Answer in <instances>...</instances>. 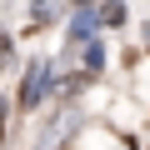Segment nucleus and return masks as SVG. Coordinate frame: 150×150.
<instances>
[{"label":"nucleus","mask_w":150,"mask_h":150,"mask_svg":"<svg viewBox=\"0 0 150 150\" xmlns=\"http://www.w3.org/2000/svg\"><path fill=\"white\" fill-rule=\"evenodd\" d=\"M40 90H45V65H30V80H25V90H20V105H35Z\"/></svg>","instance_id":"obj_1"},{"label":"nucleus","mask_w":150,"mask_h":150,"mask_svg":"<svg viewBox=\"0 0 150 150\" xmlns=\"http://www.w3.org/2000/svg\"><path fill=\"white\" fill-rule=\"evenodd\" d=\"M75 5H90V0H75Z\"/></svg>","instance_id":"obj_2"}]
</instances>
